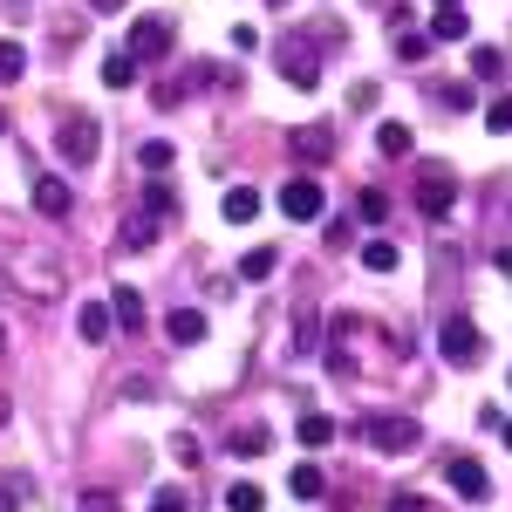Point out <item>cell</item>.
<instances>
[{
  "mask_svg": "<svg viewBox=\"0 0 512 512\" xmlns=\"http://www.w3.org/2000/svg\"><path fill=\"white\" fill-rule=\"evenodd\" d=\"M7 280H14L28 301H62V294H69L62 260H55V253H41V246H14V253H7Z\"/></svg>",
  "mask_w": 512,
  "mask_h": 512,
  "instance_id": "6da1fadb",
  "label": "cell"
},
{
  "mask_svg": "<svg viewBox=\"0 0 512 512\" xmlns=\"http://www.w3.org/2000/svg\"><path fill=\"white\" fill-rule=\"evenodd\" d=\"M437 355L451 362V369H472L478 355H485V335H478L472 315H444V328H437Z\"/></svg>",
  "mask_w": 512,
  "mask_h": 512,
  "instance_id": "7a4b0ae2",
  "label": "cell"
},
{
  "mask_svg": "<svg viewBox=\"0 0 512 512\" xmlns=\"http://www.w3.org/2000/svg\"><path fill=\"white\" fill-rule=\"evenodd\" d=\"M280 212H287V219H294V226H315L321 212H328V192H321V178L315 171H301V178H287V185H280Z\"/></svg>",
  "mask_w": 512,
  "mask_h": 512,
  "instance_id": "3957f363",
  "label": "cell"
},
{
  "mask_svg": "<svg viewBox=\"0 0 512 512\" xmlns=\"http://www.w3.org/2000/svg\"><path fill=\"white\" fill-rule=\"evenodd\" d=\"M362 437H369L383 458H403V451H417V444H424V424H417V417H369Z\"/></svg>",
  "mask_w": 512,
  "mask_h": 512,
  "instance_id": "277c9868",
  "label": "cell"
},
{
  "mask_svg": "<svg viewBox=\"0 0 512 512\" xmlns=\"http://www.w3.org/2000/svg\"><path fill=\"white\" fill-rule=\"evenodd\" d=\"M274 69L294 82V89H315V82H321V48H315V41H280Z\"/></svg>",
  "mask_w": 512,
  "mask_h": 512,
  "instance_id": "5b68a950",
  "label": "cell"
},
{
  "mask_svg": "<svg viewBox=\"0 0 512 512\" xmlns=\"http://www.w3.org/2000/svg\"><path fill=\"white\" fill-rule=\"evenodd\" d=\"M96 144H103V130H96V117H62V130H55V151H62V164H89L96 158Z\"/></svg>",
  "mask_w": 512,
  "mask_h": 512,
  "instance_id": "8992f818",
  "label": "cell"
},
{
  "mask_svg": "<svg viewBox=\"0 0 512 512\" xmlns=\"http://www.w3.org/2000/svg\"><path fill=\"white\" fill-rule=\"evenodd\" d=\"M451 198H458V178H451L444 164H424V171H417V212H424V219H444Z\"/></svg>",
  "mask_w": 512,
  "mask_h": 512,
  "instance_id": "52a82bcc",
  "label": "cell"
},
{
  "mask_svg": "<svg viewBox=\"0 0 512 512\" xmlns=\"http://www.w3.org/2000/svg\"><path fill=\"white\" fill-rule=\"evenodd\" d=\"M130 55H137V62H164V55H171V21H164V14H137V21H130Z\"/></svg>",
  "mask_w": 512,
  "mask_h": 512,
  "instance_id": "ba28073f",
  "label": "cell"
},
{
  "mask_svg": "<svg viewBox=\"0 0 512 512\" xmlns=\"http://www.w3.org/2000/svg\"><path fill=\"white\" fill-rule=\"evenodd\" d=\"M444 485H451L465 506H485V499H492V478H485L478 458H451V465H444Z\"/></svg>",
  "mask_w": 512,
  "mask_h": 512,
  "instance_id": "9c48e42d",
  "label": "cell"
},
{
  "mask_svg": "<svg viewBox=\"0 0 512 512\" xmlns=\"http://www.w3.org/2000/svg\"><path fill=\"white\" fill-rule=\"evenodd\" d=\"M35 212H41V219H69V212H76V192H69V178L41 171V178H35Z\"/></svg>",
  "mask_w": 512,
  "mask_h": 512,
  "instance_id": "30bf717a",
  "label": "cell"
},
{
  "mask_svg": "<svg viewBox=\"0 0 512 512\" xmlns=\"http://www.w3.org/2000/svg\"><path fill=\"white\" fill-rule=\"evenodd\" d=\"M294 158H301V164H328V158H335V130H328V123L294 130Z\"/></svg>",
  "mask_w": 512,
  "mask_h": 512,
  "instance_id": "8fae6325",
  "label": "cell"
},
{
  "mask_svg": "<svg viewBox=\"0 0 512 512\" xmlns=\"http://www.w3.org/2000/svg\"><path fill=\"white\" fill-rule=\"evenodd\" d=\"M164 335H171L178 349H198V342H205V315H198V308H171V315H164Z\"/></svg>",
  "mask_w": 512,
  "mask_h": 512,
  "instance_id": "7c38bea8",
  "label": "cell"
},
{
  "mask_svg": "<svg viewBox=\"0 0 512 512\" xmlns=\"http://www.w3.org/2000/svg\"><path fill=\"white\" fill-rule=\"evenodd\" d=\"M274 267H280V253H274V246H253V253H239V280H246V287L274 280Z\"/></svg>",
  "mask_w": 512,
  "mask_h": 512,
  "instance_id": "4fadbf2b",
  "label": "cell"
},
{
  "mask_svg": "<svg viewBox=\"0 0 512 512\" xmlns=\"http://www.w3.org/2000/svg\"><path fill=\"white\" fill-rule=\"evenodd\" d=\"M76 328H82V342H110V328H117V315H110V301H89L76 315Z\"/></svg>",
  "mask_w": 512,
  "mask_h": 512,
  "instance_id": "5bb4252c",
  "label": "cell"
},
{
  "mask_svg": "<svg viewBox=\"0 0 512 512\" xmlns=\"http://www.w3.org/2000/svg\"><path fill=\"white\" fill-rule=\"evenodd\" d=\"M110 315H117V328L137 335V328H144V294H137V287H117V294H110Z\"/></svg>",
  "mask_w": 512,
  "mask_h": 512,
  "instance_id": "9a60e30c",
  "label": "cell"
},
{
  "mask_svg": "<svg viewBox=\"0 0 512 512\" xmlns=\"http://www.w3.org/2000/svg\"><path fill=\"white\" fill-rule=\"evenodd\" d=\"M219 212H226V219H233V226H253V219H260V192H253V185H233V192H226V205H219Z\"/></svg>",
  "mask_w": 512,
  "mask_h": 512,
  "instance_id": "2e32d148",
  "label": "cell"
},
{
  "mask_svg": "<svg viewBox=\"0 0 512 512\" xmlns=\"http://www.w3.org/2000/svg\"><path fill=\"white\" fill-rule=\"evenodd\" d=\"M137 69H144V62H137L130 48H117V55L103 62V89H130V82H137Z\"/></svg>",
  "mask_w": 512,
  "mask_h": 512,
  "instance_id": "e0dca14e",
  "label": "cell"
},
{
  "mask_svg": "<svg viewBox=\"0 0 512 512\" xmlns=\"http://www.w3.org/2000/svg\"><path fill=\"white\" fill-rule=\"evenodd\" d=\"M410 144H417L410 123H376V151H383V158H410Z\"/></svg>",
  "mask_w": 512,
  "mask_h": 512,
  "instance_id": "ac0fdd59",
  "label": "cell"
},
{
  "mask_svg": "<svg viewBox=\"0 0 512 512\" xmlns=\"http://www.w3.org/2000/svg\"><path fill=\"white\" fill-rule=\"evenodd\" d=\"M472 35V21H465V7H437V21H431V41H465Z\"/></svg>",
  "mask_w": 512,
  "mask_h": 512,
  "instance_id": "d6986e66",
  "label": "cell"
},
{
  "mask_svg": "<svg viewBox=\"0 0 512 512\" xmlns=\"http://www.w3.org/2000/svg\"><path fill=\"white\" fill-rule=\"evenodd\" d=\"M226 512H267V492L253 478H239V485H226Z\"/></svg>",
  "mask_w": 512,
  "mask_h": 512,
  "instance_id": "ffe728a7",
  "label": "cell"
},
{
  "mask_svg": "<svg viewBox=\"0 0 512 512\" xmlns=\"http://www.w3.org/2000/svg\"><path fill=\"white\" fill-rule=\"evenodd\" d=\"M294 431H301V444H308V451H321V444H335V417H321V410H308V417H301Z\"/></svg>",
  "mask_w": 512,
  "mask_h": 512,
  "instance_id": "44dd1931",
  "label": "cell"
},
{
  "mask_svg": "<svg viewBox=\"0 0 512 512\" xmlns=\"http://www.w3.org/2000/svg\"><path fill=\"white\" fill-rule=\"evenodd\" d=\"M137 164H144V171H151V178H164V171H171V164H178V144H164V137H151V144H144V151H137Z\"/></svg>",
  "mask_w": 512,
  "mask_h": 512,
  "instance_id": "7402d4cb",
  "label": "cell"
},
{
  "mask_svg": "<svg viewBox=\"0 0 512 512\" xmlns=\"http://www.w3.org/2000/svg\"><path fill=\"white\" fill-rule=\"evenodd\" d=\"M355 219H362V226H383V219H390V192H376V185L355 192Z\"/></svg>",
  "mask_w": 512,
  "mask_h": 512,
  "instance_id": "603a6c76",
  "label": "cell"
},
{
  "mask_svg": "<svg viewBox=\"0 0 512 512\" xmlns=\"http://www.w3.org/2000/svg\"><path fill=\"white\" fill-rule=\"evenodd\" d=\"M287 485H294V499H321V492H328L321 465H294V472H287Z\"/></svg>",
  "mask_w": 512,
  "mask_h": 512,
  "instance_id": "cb8c5ba5",
  "label": "cell"
},
{
  "mask_svg": "<svg viewBox=\"0 0 512 512\" xmlns=\"http://www.w3.org/2000/svg\"><path fill=\"white\" fill-rule=\"evenodd\" d=\"M396 260H403V253H396L390 239H369V246H362V267H369V274H396Z\"/></svg>",
  "mask_w": 512,
  "mask_h": 512,
  "instance_id": "d4e9b609",
  "label": "cell"
},
{
  "mask_svg": "<svg viewBox=\"0 0 512 512\" xmlns=\"http://www.w3.org/2000/svg\"><path fill=\"white\" fill-rule=\"evenodd\" d=\"M21 76H28V48L0 35V82H21Z\"/></svg>",
  "mask_w": 512,
  "mask_h": 512,
  "instance_id": "484cf974",
  "label": "cell"
},
{
  "mask_svg": "<svg viewBox=\"0 0 512 512\" xmlns=\"http://www.w3.org/2000/svg\"><path fill=\"white\" fill-rule=\"evenodd\" d=\"M274 437H267V424H246V431H233V458H260Z\"/></svg>",
  "mask_w": 512,
  "mask_h": 512,
  "instance_id": "4316f807",
  "label": "cell"
},
{
  "mask_svg": "<svg viewBox=\"0 0 512 512\" xmlns=\"http://www.w3.org/2000/svg\"><path fill=\"white\" fill-rule=\"evenodd\" d=\"M144 212H151V219H171V212H178V198H171V185H164V178H151V185H144Z\"/></svg>",
  "mask_w": 512,
  "mask_h": 512,
  "instance_id": "83f0119b",
  "label": "cell"
},
{
  "mask_svg": "<svg viewBox=\"0 0 512 512\" xmlns=\"http://www.w3.org/2000/svg\"><path fill=\"white\" fill-rule=\"evenodd\" d=\"M151 239H158V219H151V212L123 219V246H151Z\"/></svg>",
  "mask_w": 512,
  "mask_h": 512,
  "instance_id": "f1b7e54d",
  "label": "cell"
},
{
  "mask_svg": "<svg viewBox=\"0 0 512 512\" xmlns=\"http://www.w3.org/2000/svg\"><path fill=\"white\" fill-rule=\"evenodd\" d=\"M499 69H506V55H499V48H472V76L478 82H499Z\"/></svg>",
  "mask_w": 512,
  "mask_h": 512,
  "instance_id": "f546056e",
  "label": "cell"
},
{
  "mask_svg": "<svg viewBox=\"0 0 512 512\" xmlns=\"http://www.w3.org/2000/svg\"><path fill=\"white\" fill-rule=\"evenodd\" d=\"M396 55H403V62H424V55H431V35L403 28V35H396Z\"/></svg>",
  "mask_w": 512,
  "mask_h": 512,
  "instance_id": "4dcf8cb0",
  "label": "cell"
},
{
  "mask_svg": "<svg viewBox=\"0 0 512 512\" xmlns=\"http://www.w3.org/2000/svg\"><path fill=\"white\" fill-rule=\"evenodd\" d=\"M28 506V485H21V472H7L0 478V512H21Z\"/></svg>",
  "mask_w": 512,
  "mask_h": 512,
  "instance_id": "1f68e13d",
  "label": "cell"
},
{
  "mask_svg": "<svg viewBox=\"0 0 512 512\" xmlns=\"http://www.w3.org/2000/svg\"><path fill=\"white\" fill-rule=\"evenodd\" d=\"M437 103H444V110H472L478 96H472V82H444V89H437Z\"/></svg>",
  "mask_w": 512,
  "mask_h": 512,
  "instance_id": "d6a6232c",
  "label": "cell"
},
{
  "mask_svg": "<svg viewBox=\"0 0 512 512\" xmlns=\"http://www.w3.org/2000/svg\"><path fill=\"white\" fill-rule=\"evenodd\" d=\"M485 130H512V96H492L485 103Z\"/></svg>",
  "mask_w": 512,
  "mask_h": 512,
  "instance_id": "836d02e7",
  "label": "cell"
},
{
  "mask_svg": "<svg viewBox=\"0 0 512 512\" xmlns=\"http://www.w3.org/2000/svg\"><path fill=\"white\" fill-rule=\"evenodd\" d=\"M151 512H192V499L178 485H164V492H151Z\"/></svg>",
  "mask_w": 512,
  "mask_h": 512,
  "instance_id": "e575fe53",
  "label": "cell"
},
{
  "mask_svg": "<svg viewBox=\"0 0 512 512\" xmlns=\"http://www.w3.org/2000/svg\"><path fill=\"white\" fill-rule=\"evenodd\" d=\"M315 335H321V321H315V315H301V328H294V349L308 355V349H315Z\"/></svg>",
  "mask_w": 512,
  "mask_h": 512,
  "instance_id": "d590c367",
  "label": "cell"
},
{
  "mask_svg": "<svg viewBox=\"0 0 512 512\" xmlns=\"http://www.w3.org/2000/svg\"><path fill=\"white\" fill-rule=\"evenodd\" d=\"M171 458H178V465H198V437L178 431V437H171Z\"/></svg>",
  "mask_w": 512,
  "mask_h": 512,
  "instance_id": "8d00e7d4",
  "label": "cell"
},
{
  "mask_svg": "<svg viewBox=\"0 0 512 512\" xmlns=\"http://www.w3.org/2000/svg\"><path fill=\"white\" fill-rule=\"evenodd\" d=\"M76 512H117V499H110V492H82Z\"/></svg>",
  "mask_w": 512,
  "mask_h": 512,
  "instance_id": "74e56055",
  "label": "cell"
},
{
  "mask_svg": "<svg viewBox=\"0 0 512 512\" xmlns=\"http://www.w3.org/2000/svg\"><path fill=\"white\" fill-rule=\"evenodd\" d=\"M233 48H239V55H253V48H260V28H246V21H239V28H233Z\"/></svg>",
  "mask_w": 512,
  "mask_h": 512,
  "instance_id": "f35d334b",
  "label": "cell"
},
{
  "mask_svg": "<svg viewBox=\"0 0 512 512\" xmlns=\"http://www.w3.org/2000/svg\"><path fill=\"white\" fill-rule=\"evenodd\" d=\"M89 7H96V14H117V7H130V0H89Z\"/></svg>",
  "mask_w": 512,
  "mask_h": 512,
  "instance_id": "ab89813d",
  "label": "cell"
},
{
  "mask_svg": "<svg viewBox=\"0 0 512 512\" xmlns=\"http://www.w3.org/2000/svg\"><path fill=\"white\" fill-rule=\"evenodd\" d=\"M499 437H506V451H512V417H499Z\"/></svg>",
  "mask_w": 512,
  "mask_h": 512,
  "instance_id": "60d3db41",
  "label": "cell"
},
{
  "mask_svg": "<svg viewBox=\"0 0 512 512\" xmlns=\"http://www.w3.org/2000/svg\"><path fill=\"white\" fill-rule=\"evenodd\" d=\"M437 7H465V0H437Z\"/></svg>",
  "mask_w": 512,
  "mask_h": 512,
  "instance_id": "b9f144b4",
  "label": "cell"
},
{
  "mask_svg": "<svg viewBox=\"0 0 512 512\" xmlns=\"http://www.w3.org/2000/svg\"><path fill=\"white\" fill-rule=\"evenodd\" d=\"M0 424H7V396H0Z\"/></svg>",
  "mask_w": 512,
  "mask_h": 512,
  "instance_id": "7bdbcfd3",
  "label": "cell"
},
{
  "mask_svg": "<svg viewBox=\"0 0 512 512\" xmlns=\"http://www.w3.org/2000/svg\"><path fill=\"white\" fill-rule=\"evenodd\" d=\"M0 137H7V110H0Z\"/></svg>",
  "mask_w": 512,
  "mask_h": 512,
  "instance_id": "ee69618b",
  "label": "cell"
}]
</instances>
